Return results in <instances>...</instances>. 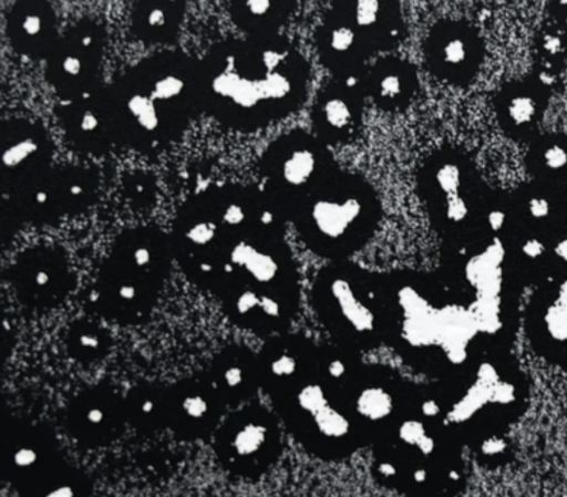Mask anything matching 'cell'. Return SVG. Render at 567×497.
<instances>
[{
    "label": "cell",
    "mask_w": 567,
    "mask_h": 497,
    "mask_svg": "<svg viewBox=\"0 0 567 497\" xmlns=\"http://www.w3.org/2000/svg\"><path fill=\"white\" fill-rule=\"evenodd\" d=\"M286 225L259 185H212L176 213L175 261L235 327L259 338L277 336L290 328L300 306Z\"/></svg>",
    "instance_id": "1"
},
{
    "label": "cell",
    "mask_w": 567,
    "mask_h": 497,
    "mask_svg": "<svg viewBox=\"0 0 567 497\" xmlns=\"http://www.w3.org/2000/svg\"><path fill=\"white\" fill-rule=\"evenodd\" d=\"M310 69L280 34L221 41L199 60L203 111L223 127L257 133L303 105Z\"/></svg>",
    "instance_id": "2"
},
{
    "label": "cell",
    "mask_w": 567,
    "mask_h": 497,
    "mask_svg": "<svg viewBox=\"0 0 567 497\" xmlns=\"http://www.w3.org/2000/svg\"><path fill=\"white\" fill-rule=\"evenodd\" d=\"M385 342L422 373L447 380L492 351L466 297L443 276H381Z\"/></svg>",
    "instance_id": "3"
},
{
    "label": "cell",
    "mask_w": 567,
    "mask_h": 497,
    "mask_svg": "<svg viewBox=\"0 0 567 497\" xmlns=\"http://www.w3.org/2000/svg\"><path fill=\"white\" fill-rule=\"evenodd\" d=\"M260 389L292 435L311 453L343 458L365 444L348 387L323 369L318 343L297 334L268 338L258 352Z\"/></svg>",
    "instance_id": "4"
},
{
    "label": "cell",
    "mask_w": 567,
    "mask_h": 497,
    "mask_svg": "<svg viewBox=\"0 0 567 497\" xmlns=\"http://www.w3.org/2000/svg\"><path fill=\"white\" fill-rule=\"evenodd\" d=\"M105 108L115 146L143 155L165 151L204 114L199 60L161 51L105 86Z\"/></svg>",
    "instance_id": "5"
},
{
    "label": "cell",
    "mask_w": 567,
    "mask_h": 497,
    "mask_svg": "<svg viewBox=\"0 0 567 497\" xmlns=\"http://www.w3.org/2000/svg\"><path fill=\"white\" fill-rule=\"evenodd\" d=\"M463 447L434 384L415 385L402 415L374 441L375 476L409 497H450L463 485Z\"/></svg>",
    "instance_id": "6"
},
{
    "label": "cell",
    "mask_w": 567,
    "mask_h": 497,
    "mask_svg": "<svg viewBox=\"0 0 567 497\" xmlns=\"http://www.w3.org/2000/svg\"><path fill=\"white\" fill-rule=\"evenodd\" d=\"M306 248L329 261H346L371 239L380 220L378 194L337 167L281 208Z\"/></svg>",
    "instance_id": "7"
},
{
    "label": "cell",
    "mask_w": 567,
    "mask_h": 497,
    "mask_svg": "<svg viewBox=\"0 0 567 497\" xmlns=\"http://www.w3.org/2000/svg\"><path fill=\"white\" fill-rule=\"evenodd\" d=\"M445 421L464 445L505 448V434L527 401V380L506 351L478 358L462 373L434 384Z\"/></svg>",
    "instance_id": "8"
},
{
    "label": "cell",
    "mask_w": 567,
    "mask_h": 497,
    "mask_svg": "<svg viewBox=\"0 0 567 497\" xmlns=\"http://www.w3.org/2000/svg\"><path fill=\"white\" fill-rule=\"evenodd\" d=\"M175 259L172 237L157 227H133L115 239L87 292L101 318L132 327L151 318Z\"/></svg>",
    "instance_id": "9"
},
{
    "label": "cell",
    "mask_w": 567,
    "mask_h": 497,
    "mask_svg": "<svg viewBox=\"0 0 567 497\" xmlns=\"http://www.w3.org/2000/svg\"><path fill=\"white\" fill-rule=\"evenodd\" d=\"M311 303L337 345L360 352L385 342L381 276L347 261L329 263L315 278Z\"/></svg>",
    "instance_id": "10"
},
{
    "label": "cell",
    "mask_w": 567,
    "mask_h": 497,
    "mask_svg": "<svg viewBox=\"0 0 567 497\" xmlns=\"http://www.w3.org/2000/svg\"><path fill=\"white\" fill-rule=\"evenodd\" d=\"M421 190L436 229L449 245L486 235L483 216L492 197L471 161L454 151L436 152L421 175Z\"/></svg>",
    "instance_id": "11"
},
{
    "label": "cell",
    "mask_w": 567,
    "mask_h": 497,
    "mask_svg": "<svg viewBox=\"0 0 567 497\" xmlns=\"http://www.w3.org/2000/svg\"><path fill=\"white\" fill-rule=\"evenodd\" d=\"M401 35L399 0H332L316 39L331 62L367 69L374 54L393 49Z\"/></svg>",
    "instance_id": "12"
},
{
    "label": "cell",
    "mask_w": 567,
    "mask_h": 497,
    "mask_svg": "<svg viewBox=\"0 0 567 497\" xmlns=\"http://www.w3.org/2000/svg\"><path fill=\"white\" fill-rule=\"evenodd\" d=\"M53 142L43 125L27 118L3 121L2 236L9 229L12 237L22 226V210L53 169Z\"/></svg>",
    "instance_id": "13"
},
{
    "label": "cell",
    "mask_w": 567,
    "mask_h": 497,
    "mask_svg": "<svg viewBox=\"0 0 567 497\" xmlns=\"http://www.w3.org/2000/svg\"><path fill=\"white\" fill-rule=\"evenodd\" d=\"M214 435L218 458L239 476H260L280 454V426L276 416L259 404L235 408Z\"/></svg>",
    "instance_id": "14"
},
{
    "label": "cell",
    "mask_w": 567,
    "mask_h": 497,
    "mask_svg": "<svg viewBox=\"0 0 567 497\" xmlns=\"http://www.w3.org/2000/svg\"><path fill=\"white\" fill-rule=\"evenodd\" d=\"M106 32L94 20H82L60 35L45 60V79L59 102L79 100L102 86Z\"/></svg>",
    "instance_id": "15"
},
{
    "label": "cell",
    "mask_w": 567,
    "mask_h": 497,
    "mask_svg": "<svg viewBox=\"0 0 567 497\" xmlns=\"http://www.w3.org/2000/svg\"><path fill=\"white\" fill-rule=\"evenodd\" d=\"M18 300L28 309L59 308L71 294L74 273L68 253L53 245L31 246L9 271Z\"/></svg>",
    "instance_id": "16"
},
{
    "label": "cell",
    "mask_w": 567,
    "mask_h": 497,
    "mask_svg": "<svg viewBox=\"0 0 567 497\" xmlns=\"http://www.w3.org/2000/svg\"><path fill=\"white\" fill-rule=\"evenodd\" d=\"M100 194V176L82 165L53 166L48 178L28 199L21 214L22 225H58L94 206Z\"/></svg>",
    "instance_id": "17"
},
{
    "label": "cell",
    "mask_w": 567,
    "mask_h": 497,
    "mask_svg": "<svg viewBox=\"0 0 567 497\" xmlns=\"http://www.w3.org/2000/svg\"><path fill=\"white\" fill-rule=\"evenodd\" d=\"M425 59L430 71L441 81L466 85L481 69L483 41L466 22L443 21L427 35Z\"/></svg>",
    "instance_id": "18"
},
{
    "label": "cell",
    "mask_w": 567,
    "mask_h": 497,
    "mask_svg": "<svg viewBox=\"0 0 567 497\" xmlns=\"http://www.w3.org/2000/svg\"><path fill=\"white\" fill-rule=\"evenodd\" d=\"M226 411L206 374L167 385V427L185 439L216 434Z\"/></svg>",
    "instance_id": "19"
},
{
    "label": "cell",
    "mask_w": 567,
    "mask_h": 497,
    "mask_svg": "<svg viewBox=\"0 0 567 497\" xmlns=\"http://www.w3.org/2000/svg\"><path fill=\"white\" fill-rule=\"evenodd\" d=\"M527 334L538 354L567 365V272L538 286L527 310Z\"/></svg>",
    "instance_id": "20"
},
{
    "label": "cell",
    "mask_w": 567,
    "mask_h": 497,
    "mask_svg": "<svg viewBox=\"0 0 567 497\" xmlns=\"http://www.w3.org/2000/svg\"><path fill=\"white\" fill-rule=\"evenodd\" d=\"M365 96L364 76L333 77L311 111L315 136L328 146L350 142L360 128Z\"/></svg>",
    "instance_id": "21"
},
{
    "label": "cell",
    "mask_w": 567,
    "mask_h": 497,
    "mask_svg": "<svg viewBox=\"0 0 567 497\" xmlns=\"http://www.w3.org/2000/svg\"><path fill=\"white\" fill-rule=\"evenodd\" d=\"M125 422V397L106 385L83 390L68 408L69 431L87 447L113 443Z\"/></svg>",
    "instance_id": "22"
},
{
    "label": "cell",
    "mask_w": 567,
    "mask_h": 497,
    "mask_svg": "<svg viewBox=\"0 0 567 497\" xmlns=\"http://www.w3.org/2000/svg\"><path fill=\"white\" fill-rule=\"evenodd\" d=\"M105 86L69 102H59L55 115L68 141L78 151L104 156L115 146L105 108Z\"/></svg>",
    "instance_id": "23"
},
{
    "label": "cell",
    "mask_w": 567,
    "mask_h": 497,
    "mask_svg": "<svg viewBox=\"0 0 567 497\" xmlns=\"http://www.w3.org/2000/svg\"><path fill=\"white\" fill-rule=\"evenodd\" d=\"M9 43L30 60H48L58 44L59 20L49 0H17L8 13Z\"/></svg>",
    "instance_id": "24"
},
{
    "label": "cell",
    "mask_w": 567,
    "mask_h": 497,
    "mask_svg": "<svg viewBox=\"0 0 567 497\" xmlns=\"http://www.w3.org/2000/svg\"><path fill=\"white\" fill-rule=\"evenodd\" d=\"M206 377L227 408L245 406L260 389L258 354L248 346H227L214 356Z\"/></svg>",
    "instance_id": "25"
},
{
    "label": "cell",
    "mask_w": 567,
    "mask_h": 497,
    "mask_svg": "<svg viewBox=\"0 0 567 497\" xmlns=\"http://www.w3.org/2000/svg\"><path fill=\"white\" fill-rule=\"evenodd\" d=\"M548 87L543 81L515 82L496 100L497 118L506 134L528 138L536 132L547 105Z\"/></svg>",
    "instance_id": "26"
},
{
    "label": "cell",
    "mask_w": 567,
    "mask_h": 497,
    "mask_svg": "<svg viewBox=\"0 0 567 497\" xmlns=\"http://www.w3.org/2000/svg\"><path fill=\"white\" fill-rule=\"evenodd\" d=\"M59 462L54 443L44 434V431L21 427L9 439L8 474L13 485L20 490Z\"/></svg>",
    "instance_id": "27"
},
{
    "label": "cell",
    "mask_w": 567,
    "mask_h": 497,
    "mask_svg": "<svg viewBox=\"0 0 567 497\" xmlns=\"http://www.w3.org/2000/svg\"><path fill=\"white\" fill-rule=\"evenodd\" d=\"M365 95L385 111L402 110L416 94L417 76L412 64L398 58H384L371 64L364 74Z\"/></svg>",
    "instance_id": "28"
},
{
    "label": "cell",
    "mask_w": 567,
    "mask_h": 497,
    "mask_svg": "<svg viewBox=\"0 0 567 497\" xmlns=\"http://www.w3.org/2000/svg\"><path fill=\"white\" fill-rule=\"evenodd\" d=\"M185 18V0H134L132 34L143 44L175 43Z\"/></svg>",
    "instance_id": "29"
},
{
    "label": "cell",
    "mask_w": 567,
    "mask_h": 497,
    "mask_svg": "<svg viewBox=\"0 0 567 497\" xmlns=\"http://www.w3.org/2000/svg\"><path fill=\"white\" fill-rule=\"evenodd\" d=\"M299 0H230L229 12L237 30L246 35H274L295 13Z\"/></svg>",
    "instance_id": "30"
},
{
    "label": "cell",
    "mask_w": 567,
    "mask_h": 497,
    "mask_svg": "<svg viewBox=\"0 0 567 497\" xmlns=\"http://www.w3.org/2000/svg\"><path fill=\"white\" fill-rule=\"evenodd\" d=\"M127 422L137 429L153 432L167 427V385L143 383L125 394Z\"/></svg>",
    "instance_id": "31"
},
{
    "label": "cell",
    "mask_w": 567,
    "mask_h": 497,
    "mask_svg": "<svg viewBox=\"0 0 567 497\" xmlns=\"http://www.w3.org/2000/svg\"><path fill=\"white\" fill-rule=\"evenodd\" d=\"M534 179L564 185L567 180V136H544L534 141L528 152Z\"/></svg>",
    "instance_id": "32"
},
{
    "label": "cell",
    "mask_w": 567,
    "mask_h": 497,
    "mask_svg": "<svg viewBox=\"0 0 567 497\" xmlns=\"http://www.w3.org/2000/svg\"><path fill=\"white\" fill-rule=\"evenodd\" d=\"M20 491L22 497H90L85 478L60 462Z\"/></svg>",
    "instance_id": "33"
},
{
    "label": "cell",
    "mask_w": 567,
    "mask_h": 497,
    "mask_svg": "<svg viewBox=\"0 0 567 497\" xmlns=\"http://www.w3.org/2000/svg\"><path fill=\"white\" fill-rule=\"evenodd\" d=\"M113 339L105 328L91 320H78L66 334L69 355L79 362H95L109 355Z\"/></svg>",
    "instance_id": "34"
},
{
    "label": "cell",
    "mask_w": 567,
    "mask_h": 497,
    "mask_svg": "<svg viewBox=\"0 0 567 497\" xmlns=\"http://www.w3.org/2000/svg\"><path fill=\"white\" fill-rule=\"evenodd\" d=\"M125 194L130 201L137 204V207H148L155 201V180L146 174H133L124 179Z\"/></svg>",
    "instance_id": "35"
}]
</instances>
